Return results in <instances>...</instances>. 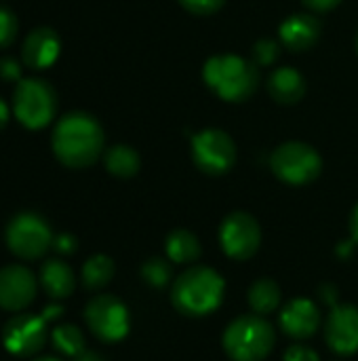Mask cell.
Here are the masks:
<instances>
[{"label": "cell", "instance_id": "1", "mask_svg": "<svg viewBox=\"0 0 358 361\" xmlns=\"http://www.w3.org/2000/svg\"><path fill=\"white\" fill-rule=\"evenodd\" d=\"M51 146L59 163L72 169H82L93 165L103 152V129L95 116L87 112H70L57 121Z\"/></svg>", "mask_w": 358, "mask_h": 361}, {"label": "cell", "instance_id": "2", "mask_svg": "<svg viewBox=\"0 0 358 361\" xmlns=\"http://www.w3.org/2000/svg\"><path fill=\"white\" fill-rule=\"evenodd\" d=\"M171 300L184 315H209L224 300V279L209 267H192L175 279L171 288Z\"/></svg>", "mask_w": 358, "mask_h": 361}, {"label": "cell", "instance_id": "3", "mask_svg": "<svg viewBox=\"0 0 358 361\" xmlns=\"http://www.w3.org/2000/svg\"><path fill=\"white\" fill-rule=\"evenodd\" d=\"M203 78L222 99L234 104L249 99L260 85L255 63L238 55L211 57L203 68Z\"/></svg>", "mask_w": 358, "mask_h": 361}, {"label": "cell", "instance_id": "4", "mask_svg": "<svg viewBox=\"0 0 358 361\" xmlns=\"http://www.w3.org/2000/svg\"><path fill=\"white\" fill-rule=\"evenodd\" d=\"M274 347V330L260 315H243L224 332V349L232 361H264Z\"/></svg>", "mask_w": 358, "mask_h": 361}, {"label": "cell", "instance_id": "5", "mask_svg": "<svg viewBox=\"0 0 358 361\" xmlns=\"http://www.w3.org/2000/svg\"><path fill=\"white\" fill-rule=\"evenodd\" d=\"M57 93L42 78L19 80L13 93V114L27 129H42L55 118Z\"/></svg>", "mask_w": 358, "mask_h": 361}, {"label": "cell", "instance_id": "6", "mask_svg": "<svg viewBox=\"0 0 358 361\" xmlns=\"http://www.w3.org/2000/svg\"><path fill=\"white\" fill-rule=\"evenodd\" d=\"M270 167L285 184L302 186L314 182L321 176L323 161L319 152L304 142H287L272 152Z\"/></svg>", "mask_w": 358, "mask_h": 361}, {"label": "cell", "instance_id": "7", "mask_svg": "<svg viewBox=\"0 0 358 361\" xmlns=\"http://www.w3.org/2000/svg\"><path fill=\"white\" fill-rule=\"evenodd\" d=\"M4 239L8 250L23 260H38L53 245V233L49 224L32 212L17 214L6 224Z\"/></svg>", "mask_w": 358, "mask_h": 361}, {"label": "cell", "instance_id": "8", "mask_svg": "<svg viewBox=\"0 0 358 361\" xmlns=\"http://www.w3.org/2000/svg\"><path fill=\"white\" fill-rule=\"evenodd\" d=\"M192 157L200 171L209 176L228 173L236 163V146L222 129H205L192 137Z\"/></svg>", "mask_w": 358, "mask_h": 361}, {"label": "cell", "instance_id": "9", "mask_svg": "<svg viewBox=\"0 0 358 361\" xmlns=\"http://www.w3.org/2000/svg\"><path fill=\"white\" fill-rule=\"evenodd\" d=\"M84 319L89 330L103 343L122 341L129 332L127 307L110 294L95 296L84 309Z\"/></svg>", "mask_w": 358, "mask_h": 361}, {"label": "cell", "instance_id": "10", "mask_svg": "<svg viewBox=\"0 0 358 361\" xmlns=\"http://www.w3.org/2000/svg\"><path fill=\"white\" fill-rule=\"evenodd\" d=\"M222 250L234 260H249L255 256L262 243V228L257 220L247 212L230 214L219 228Z\"/></svg>", "mask_w": 358, "mask_h": 361}, {"label": "cell", "instance_id": "11", "mask_svg": "<svg viewBox=\"0 0 358 361\" xmlns=\"http://www.w3.org/2000/svg\"><path fill=\"white\" fill-rule=\"evenodd\" d=\"M2 343L6 351L17 357H30L38 353L46 343V319L42 315L30 313L11 317L2 330Z\"/></svg>", "mask_w": 358, "mask_h": 361}, {"label": "cell", "instance_id": "12", "mask_svg": "<svg viewBox=\"0 0 358 361\" xmlns=\"http://www.w3.org/2000/svg\"><path fill=\"white\" fill-rule=\"evenodd\" d=\"M38 292L36 277L30 269L21 264H8L0 269V307L4 311H23L27 309Z\"/></svg>", "mask_w": 358, "mask_h": 361}, {"label": "cell", "instance_id": "13", "mask_svg": "<svg viewBox=\"0 0 358 361\" xmlns=\"http://www.w3.org/2000/svg\"><path fill=\"white\" fill-rule=\"evenodd\" d=\"M325 338L331 351L352 355L358 351V309L352 305L335 307L325 324Z\"/></svg>", "mask_w": 358, "mask_h": 361}, {"label": "cell", "instance_id": "14", "mask_svg": "<svg viewBox=\"0 0 358 361\" xmlns=\"http://www.w3.org/2000/svg\"><path fill=\"white\" fill-rule=\"evenodd\" d=\"M59 51H61V40L57 32L42 25L25 36L21 47V61L32 70H44L55 63Z\"/></svg>", "mask_w": 358, "mask_h": 361}, {"label": "cell", "instance_id": "15", "mask_svg": "<svg viewBox=\"0 0 358 361\" xmlns=\"http://www.w3.org/2000/svg\"><path fill=\"white\" fill-rule=\"evenodd\" d=\"M321 326V313L312 300L295 298L281 313V328L293 338H310Z\"/></svg>", "mask_w": 358, "mask_h": 361}, {"label": "cell", "instance_id": "16", "mask_svg": "<svg viewBox=\"0 0 358 361\" xmlns=\"http://www.w3.org/2000/svg\"><path fill=\"white\" fill-rule=\"evenodd\" d=\"M321 36V21L314 15L298 13L283 21L281 25V40L287 49L302 53L310 49Z\"/></svg>", "mask_w": 358, "mask_h": 361}, {"label": "cell", "instance_id": "17", "mask_svg": "<svg viewBox=\"0 0 358 361\" xmlns=\"http://www.w3.org/2000/svg\"><path fill=\"white\" fill-rule=\"evenodd\" d=\"M268 91L279 104H295L306 93V80L295 68H276L268 78Z\"/></svg>", "mask_w": 358, "mask_h": 361}, {"label": "cell", "instance_id": "18", "mask_svg": "<svg viewBox=\"0 0 358 361\" xmlns=\"http://www.w3.org/2000/svg\"><path fill=\"white\" fill-rule=\"evenodd\" d=\"M40 283L51 298H68L76 288V277L65 262L46 260L40 267Z\"/></svg>", "mask_w": 358, "mask_h": 361}, {"label": "cell", "instance_id": "19", "mask_svg": "<svg viewBox=\"0 0 358 361\" xmlns=\"http://www.w3.org/2000/svg\"><path fill=\"white\" fill-rule=\"evenodd\" d=\"M167 256L177 262V264H186V262H194L200 256V243L196 239L194 233L186 231V228H177L167 237Z\"/></svg>", "mask_w": 358, "mask_h": 361}, {"label": "cell", "instance_id": "20", "mask_svg": "<svg viewBox=\"0 0 358 361\" xmlns=\"http://www.w3.org/2000/svg\"><path fill=\"white\" fill-rule=\"evenodd\" d=\"M103 161L106 169L116 178H133L139 171V154L131 146H112Z\"/></svg>", "mask_w": 358, "mask_h": 361}, {"label": "cell", "instance_id": "21", "mask_svg": "<svg viewBox=\"0 0 358 361\" xmlns=\"http://www.w3.org/2000/svg\"><path fill=\"white\" fill-rule=\"evenodd\" d=\"M281 302V288L272 279H260L249 288V307L255 315L272 313Z\"/></svg>", "mask_w": 358, "mask_h": 361}, {"label": "cell", "instance_id": "22", "mask_svg": "<svg viewBox=\"0 0 358 361\" xmlns=\"http://www.w3.org/2000/svg\"><path fill=\"white\" fill-rule=\"evenodd\" d=\"M112 277H114V262H112V258H108L103 254L89 258L82 267V283L89 290H99V288L108 286Z\"/></svg>", "mask_w": 358, "mask_h": 361}, {"label": "cell", "instance_id": "23", "mask_svg": "<svg viewBox=\"0 0 358 361\" xmlns=\"http://www.w3.org/2000/svg\"><path fill=\"white\" fill-rule=\"evenodd\" d=\"M53 345L57 351L70 355V357H78L80 353H84V336L76 326H59L53 330Z\"/></svg>", "mask_w": 358, "mask_h": 361}, {"label": "cell", "instance_id": "24", "mask_svg": "<svg viewBox=\"0 0 358 361\" xmlns=\"http://www.w3.org/2000/svg\"><path fill=\"white\" fill-rule=\"evenodd\" d=\"M171 275H173L171 264L165 258H150L141 267V277L152 288H165L171 281Z\"/></svg>", "mask_w": 358, "mask_h": 361}, {"label": "cell", "instance_id": "25", "mask_svg": "<svg viewBox=\"0 0 358 361\" xmlns=\"http://www.w3.org/2000/svg\"><path fill=\"white\" fill-rule=\"evenodd\" d=\"M17 30H19V23H17L15 13L0 6V49H6L15 40Z\"/></svg>", "mask_w": 358, "mask_h": 361}, {"label": "cell", "instance_id": "26", "mask_svg": "<svg viewBox=\"0 0 358 361\" xmlns=\"http://www.w3.org/2000/svg\"><path fill=\"white\" fill-rule=\"evenodd\" d=\"M279 53H281V47H279V42L272 40V38H262V40L255 42V47H253V57H255V61H257L260 66L272 63V61L279 57Z\"/></svg>", "mask_w": 358, "mask_h": 361}, {"label": "cell", "instance_id": "27", "mask_svg": "<svg viewBox=\"0 0 358 361\" xmlns=\"http://www.w3.org/2000/svg\"><path fill=\"white\" fill-rule=\"evenodd\" d=\"M184 8H188L194 15H211L224 6L226 0H179Z\"/></svg>", "mask_w": 358, "mask_h": 361}, {"label": "cell", "instance_id": "28", "mask_svg": "<svg viewBox=\"0 0 358 361\" xmlns=\"http://www.w3.org/2000/svg\"><path fill=\"white\" fill-rule=\"evenodd\" d=\"M285 361H321L319 355L304 345H293L285 351Z\"/></svg>", "mask_w": 358, "mask_h": 361}, {"label": "cell", "instance_id": "29", "mask_svg": "<svg viewBox=\"0 0 358 361\" xmlns=\"http://www.w3.org/2000/svg\"><path fill=\"white\" fill-rule=\"evenodd\" d=\"M19 74H21V68L13 57H4L0 61V76L4 80H19Z\"/></svg>", "mask_w": 358, "mask_h": 361}, {"label": "cell", "instance_id": "30", "mask_svg": "<svg viewBox=\"0 0 358 361\" xmlns=\"http://www.w3.org/2000/svg\"><path fill=\"white\" fill-rule=\"evenodd\" d=\"M53 247L59 254H72L76 250V239L68 233H61V235L53 237Z\"/></svg>", "mask_w": 358, "mask_h": 361}, {"label": "cell", "instance_id": "31", "mask_svg": "<svg viewBox=\"0 0 358 361\" xmlns=\"http://www.w3.org/2000/svg\"><path fill=\"white\" fill-rule=\"evenodd\" d=\"M306 6H310V8H314V11H329V8H333V6H338L342 0H302Z\"/></svg>", "mask_w": 358, "mask_h": 361}, {"label": "cell", "instance_id": "32", "mask_svg": "<svg viewBox=\"0 0 358 361\" xmlns=\"http://www.w3.org/2000/svg\"><path fill=\"white\" fill-rule=\"evenodd\" d=\"M321 294L325 296V300H327L329 305H335V288H333V286H323V288H321Z\"/></svg>", "mask_w": 358, "mask_h": 361}, {"label": "cell", "instance_id": "33", "mask_svg": "<svg viewBox=\"0 0 358 361\" xmlns=\"http://www.w3.org/2000/svg\"><path fill=\"white\" fill-rule=\"evenodd\" d=\"M8 114H11V110H8V106H6V102L0 97V129L8 123Z\"/></svg>", "mask_w": 358, "mask_h": 361}, {"label": "cell", "instance_id": "34", "mask_svg": "<svg viewBox=\"0 0 358 361\" xmlns=\"http://www.w3.org/2000/svg\"><path fill=\"white\" fill-rule=\"evenodd\" d=\"M350 231H352V239L358 243V205L352 212V218H350Z\"/></svg>", "mask_w": 358, "mask_h": 361}, {"label": "cell", "instance_id": "35", "mask_svg": "<svg viewBox=\"0 0 358 361\" xmlns=\"http://www.w3.org/2000/svg\"><path fill=\"white\" fill-rule=\"evenodd\" d=\"M76 361H103L101 355H97V353H91V351H84V353H80Z\"/></svg>", "mask_w": 358, "mask_h": 361}, {"label": "cell", "instance_id": "36", "mask_svg": "<svg viewBox=\"0 0 358 361\" xmlns=\"http://www.w3.org/2000/svg\"><path fill=\"white\" fill-rule=\"evenodd\" d=\"M59 313H61V307H49V309H46V311L42 313V317H44V319L49 322V319H53V317H57Z\"/></svg>", "mask_w": 358, "mask_h": 361}, {"label": "cell", "instance_id": "37", "mask_svg": "<svg viewBox=\"0 0 358 361\" xmlns=\"http://www.w3.org/2000/svg\"><path fill=\"white\" fill-rule=\"evenodd\" d=\"M34 361H59V360H55V357H40V360H34Z\"/></svg>", "mask_w": 358, "mask_h": 361}, {"label": "cell", "instance_id": "38", "mask_svg": "<svg viewBox=\"0 0 358 361\" xmlns=\"http://www.w3.org/2000/svg\"><path fill=\"white\" fill-rule=\"evenodd\" d=\"M357 47H358V40H357Z\"/></svg>", "mask_w": 358, "mask_h": 361}]
</instances>
